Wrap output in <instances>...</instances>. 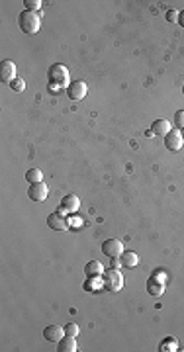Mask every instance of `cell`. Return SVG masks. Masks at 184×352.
I'll return each instance as SVG.
<instances>
[{
	"instance_id": "cell-1",
	"label": "cell",
	"mask_w": 184,
	"mask_h": 352,
	"mask_svg": "<svg viewBox=\"0 0 184 352\" xmlns=\"http://www.w3.org/2000/svg\"><path fill=\"white\" fill-rule=\"evenodd\" d=\"M18 25H20V29H22L23 33L35 35V33L39 31V27H41V16H39L37 12L23 10V12H20V16H18Z\"/></svg>"
},
{
	"instance_id": "cell-2",
	"label": "cell",
	"mask_w": 184,
	"mask_h": 352,
	"mask_svg": "<svg viewBox=\"0 0 184 352\" xmlns=\"http://www.w3.org/2000/svg\"><path fill=\"white\" fill-rule=\"evenodd\" d=\"M47 80L51 84V88H61V86H69L70 84V76H69V70L65 65L61 63H55L49 66V72H47Z\"/></svg>"
},
{
	"instance_id": "cell-3",
	"label": "cell",
	"mask_w": 184,
	"mask_h": 352,
	"mask_svg": "<svg viewBox=\"0 0 184 352\" xmlns=\"http://www.w3.org/2000/svg\"><path fill=\"white\" fill-rule=\"evenodd\" d=\"M102 282H104V289H108V291H119V289L123 287V276H121V272L115 270V268L104 270Z\"/></svg>"
},
{
	"instance_id": "cell-4",
	"label": "cell",
	"mask_w": 184,
	"mask_h": 352,
	"mask_svg": "<svg viewBox=\"0 0 184 352\" xmlns=\"http://www.w3.org/2000/svg\"><path fill=\"white\" fill-rule=\"evenodd\" d=\"M102 252L108 258H119L123 254V244H121L119 239H106L102 242Z\"/></svg>"
},
{
	"instance_id": "cell-5",
	"label": "cell",
	"mask_w": 184,
	"mask_h": 352,
	"mask_svg": "<svg viewBox=\"0 0 184 352\" xmlns=\"http://www.w3.org/2000/svg\"><path fill=\"white\" fill-rule=\"evenodd\" d=\"M86 92H88V86H86L84 80H72V82L67 86V96H69L72 102L82 100V98L86 96Z\"/></svg>"
},
{
	"instance_id": "cell-6",
	"label": "cell",
	"mask_w": 184,
	"mask_h": 352,
	"mask_svg": "<svg viewBox=\"0 0 184 352\" xmlns=\"http://www.w3.org/2000/svg\"><path fill=\"white\" fill-rule=\"evenodd\" d=\"M47 225L53 229V231H67L70 225H69V219L61 213V211H53L47 215Z\"/></svg>"
},
{
	"instance_id": "cell-7",
	"label": "cell",
	"mask_w": 184,
	"mask_h": 352,
	"mask_svg": "<svg viewBox=\"0 0 184 352\" xmlns=\"http://www.w3.org/2000/svg\"><path fill=\"white\" fill-rule=\"evenodd\" d=\"M27 196L31 201H45L47 196H49V188L43 184V182H37V184H29L27 188Z\"/></svg>"
},
{
	"instance_id": "cell-8",
	"label": "cell",
	"mask_w": 184,
	"mask_h": 352,
	"mask_svg": "<svg viewBox=\"0 0 184 352\" xmlns=\"http://www.w3.org/2000/svg\"><path fill=\"white\" fill-rule=\"evenodd\" d=\"M147 291H149L151 295H155V297L162 295V293H164V276H162V274L151 276V278L147 280Z\"/></svg>"
},
{
	"instance_id": "cell-9",
	"label": "cell",
	"mask_w": 184,
	"mask_h": 352,
	"mask_svg": "<svg viewBox=\"0 0 184 352\" xmlns=\"http://www.w3.org/2000/svg\"><path fill=\"white\" fill-rule=\"evenodd\" d=\"M0 78H2V82H8V84H12V80L18 78L16 76V65L10 59H4L0 63Z\"/></svg>"
},
{
	"instance_id": "cell-10",
	"label": "cell",
	"mask_w": 184,
	"mask_h": 352,
	"mask_svg": "<svg viewBox=\"0 0 184 352\" xmlns=\"http://www.w3.org/2000/svg\"><path fill=\"white\" fill-rule=\"evenodd\" d=\"M164 145L168 151H178L182 145H184V139H182V133L178 129H170L168 135L164 137Z\"/></svg>"
},
{
	"instance_id": "cell-11",
	"label": "cell",
	"mask_w": 184,
	"mask_h": 352,
	"mask_svg": "<svg viewBox=\"0 0 184 352\" xmlns=\"http://www.w3.org/2000/svg\"><path fill=\"white\" fill-rule=\"evenodd\" d=\"M78 207H80V199H78V196H74V194H67V196H63V199H61V211H67V213H76V211H78Z\"/></svg>"
},
{
	"instance_id": "cell-12",
	"label": "cell",
	"mask_w": 184,
	"mask_h": 352,
	"mask_svg": "<svg viewBox=\"0 0 184 352\" xmlns=\"http://www.w3.org/2000/svg\"><path fill=\"white\" fill-rule=\"evenodd\" d=\"M63 336H65V329L59 325H47L43 329V338L49 342H59Z\"/></svg>"
},
{
	"instance_id": "cell-13",
	"label": "cell",
	"mask_w": 184,
	"mask_h": 352,
	"mask_svg": "<svg viewBox=\"0 0 184 352\" xmlns=\"http://www.w3.org/2000/svg\"><path fill=\"white\" fill-rule=\"evenodd\" d=\"M84 274H86L88 278H100V276L104 274V266H102V262H100V260H90V262H86V266H84Z\"/></svg>"
},
{
	"instance_id": "cell-14",
	"label": "cell",
	"mask_w": 184,
	"mask_h": 352,
	"mask_svg": "<svg viewBox=\"0 0 184 352\" xmlns=\"http://www.w3.org/2000/svg\"><path fill=\"white\" fill-rule=\"evenodd\" d=\"M59 352H76L78 350V346H76V336H69V334H65L59 342Z\"/></svg>"
},
{
	"instance_id": "cell-15",
	"label": "cell",
	"mask_w": 184,
	"mask_h": 352,
	"mask_svg": "<svg viewBox=\"0 0 184 352\" xmlns=\"http://www.w3.org/2000/svg\"><path fill=\"white\" fill-rule=\"evenodd\" d=\"M151 129H153V133H155V135H159V137H166V135H168V131H170L172 127H170V121H168V119H155V121H153V125H151Z\"/></svg>"
},
{
	"instance_id": "cell-16",
	"label": "cell",
	"mask_w": 184,
	"mask_h": 352,
	"mask_svg": "<svg viewBox=\"0 0 184 352\" xmlns=\"http://www.w3.org/2000/svg\"><path fill=\"white\" fill-rule=\"evenodd\" d=\"M121 258V266L123 268H133V266H137V262H139V254L137 252H131V250H123V254L119 256Z\"/></svg>"
},
{
	"instance_id": "cell-17",
	"label": "cell",
	"mask_w": 184,
	"mask_h": 352,
	"mask_svg": "<svg viewBox=\"0 0 184 352\" xmlns=\"http://www.w3.org/2000/svg\"><path fill=\"white\" fill-rule=\"evenodd\" d=\"M159 350H161V352H176V350H178V342H176V338H172V336L164 338V340L159 344Z\"/></svg>"
},
{
	"instance_id": "cell-18",
	"label": "cell",
	"mask_w": 184,
	"mask_h": 352,
	"mask_svg": "<svg viewBox=\"0 0 184 352\" xmlns=\"http://www.w3.org/2000/svg\"><path fill=\"white\" fill-rule=\"evenodd\" d=\"M25 180H27L29 184H37V182H43V172H41L39 168H29V170L25 172Z\"/></svg>"
},
{
	"instance_id": "cell-19",
	"label": "cell",
	"mask_w": 184,
	"mask_h": 352,
	"mask_svg": "<svg viewBox=\"0 0 184 352\" xmlns=\"http://www.w3.org/2000/svg\"><path fill=\"white\" fill-rule=\"evenodd\" d=\"M100 287H104V282H98V278H88L86 280V284H84V289L86 291H96V289H100Z\"/></svg>"
},
{
	"instance_id": "cell-20",
	"label": "cell",
	"mask_w": 184,
	"mask_h": 352,
	"mask_svg": "<svg viewBox=\"0 0 184 352\" xmlns=\"http://www.w3.org/2000/svg\"><path fill=\"white\" fill-rule=\"evenodd\" d=\"M63 329H65V334H69V336H78V332H80L76 323H67Z\"/></svg>"
},
{
	"instance_id": "cell-21",
	"label": "cell",
	"mask_w": 184,
	"mask_h": 352,
	"mask_svg": "<svg viewBox=\"0 0 184 352\" xmlns=\"http://www.w3.org/2000/svg\"><path fill=\"white\" fill-rule=\"evenodd\" d=\"M23 4H25V10H29V12H37V10L41 8V4H43V2H41V0H25Z\"/></svg>"
},
{
	"instance_id": "cell-22",
	"label": "cell",
	"mask_w": 184,
	"mask_h": 352,
	"mask_svg": "<svg viewBox=\"0 0 184 352\" xmlns=\"http://www.w3.org/2000/svg\"><path fill=\"white\" fill-rule=\"evenodd\" d=\"M10 88H12L14 92H23V90H25V82H23L22 78H14L12 84H10Z\"/></svg>"
},
{
	"instance_id": "cell-23",
	"label": "cell",
	"mask_w": 184,
	"mask_h": 352,
	"mask_svg": "<svg viewBox=\"0 0 184 352\" xmlns=\"http://www.w3.org/2000/svg\"><path fill=\"white\" fill-rule=\"evenodd\" d=\"M174 123H176V127H184V110H178L176 113H174Z\"/></svg>"
},
{
	"instance_id": "cell-24",
	"label": "cell",
	"mask_w": 184,
	"mask_h": 352,
	"mask_svg": "<svg viewBox=\"0 0 184 352\" xmlns=\"http://www.w3.org/2000/svg\"><path fill=\"white\" fill-rule=\"evenodd\" d=\"M69 225L78 229V227H82V219L80 217H69Z\"/></svg>"
},
{
	"instance_id": "cell-25",
	"label": "cell",
	"mask_w": 184,
	"mask_h": 352,
	"mask_svg": "<svg viewBox=\"0 0 184 352\" xmlns=\"http://www.w3.org/2000/svg\"><path fill=\"white\" fill-rule=\"evenodd\" d=\"M166 20L168 22H178V12L176 10H168L166 12Z\"/></svg>"
},
{
	"instance_id": "cell-26",
	"label": "cell",
	"mask_w": 184,
	"mask_h": 352,
	"mask_svg": "<svg viewBox=\"0 0 184 352\" xmlns=\"http://www.w3.org/2000/svg\"><path fill=\"white\" fill-rule=\"evenodd\" d=\"M110 260H112V268H115V270L121 268V258H110Z\"/></svg>"
},
{
	"instance_id": "cell-27",
	"label": "cell",
	"mask_w": 184,
	"mask_h": 352,
	"mask_svg": "<svg viewBox=\"0 0 184 352\" xmlns=\"http://www.w3.org/2000/svg\"><path fill=\"white\" fill-rule=\"evenodd\" d=\"M178 23L184 27V10H182V12H178Z\"/></svg>"
},
{
	"instance_id": "cell-28",
	"label": "cell",
	"mask_w": 184,
	"mask_h": 352,
	"mask_svg": "<svg viewBox=\"0 0 184 352\" xmlns=\"http://www.w3.org/2000/svg\"><path fill=\"white\" fill-rule=\"evenodd\" d=\"M180 133H182V139H184V127H182V131H180Z\"/></svg>"
},
{
	"instance_id": "cell-29",
	"label": "cell",
	"mask_w": 184,
	"mask_h": 352,
	"mask_svg": "<svg viewBox=\"0 0 184 352\" xmlns=\"http://www.w3.org/2000/svg\"><path fill=\"white\" fill-rule=\"evenodd\" d=\"M182 96H184V84H182Z\"/></svg>"
}]
</instances>
